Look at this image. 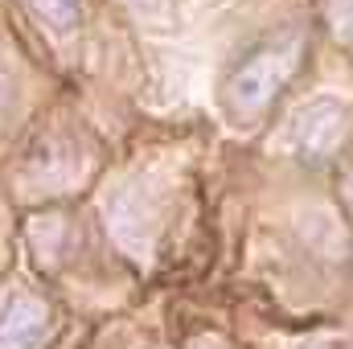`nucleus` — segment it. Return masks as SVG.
<instances>
[{"instance_id": "1", "label": "nucleus", "mask_w": 353, "mask_h": 349, "mask_svg": "<svg viewBox=\"0 0 353 349\" xmlns=\"http://www.w3.org/2000/svg\"><path fill=\"white\" fill-rule=\"evenodd\" d=\"M296 62H300V46L296 41L267 46L259 54H251L234 70V79H230V107L239 115H259L267 103H271V94L292 79Z\"/></svg>"}, {"instance_id": "2", "label": "nucleus", "mask_w": 353, "mask_h": 349, "mask_svg": "<svg viewBox=\"0 0 353 349\" xmlns=\"http://www.w3.org/2000/svg\"><path fill=\"white\" fill-rule=\"evenodd\" d=\"M345 128H350V111L337 99H312L292 119V148L304 161H325L345 140Z\"/></svg>"}, {"instance_id": "3", "label": "nucleus", "mask_w": 353, "mask_h": 349, "mask_svg": "<svg viewBox=\"0 0 353 349\" xmlns=\"http://www.w3.org/2000/svg\"><path fill=\"white\" fill-rule=\"evenodd\" d=\"M50 333V312L33 296H12L0 312V349H41Z\"/></svg>"}, {"instance_id": "4", "label": "nucleus", "mask_w": 353, "mask_h": 349, "mask_svg": "<svg viewBox=\"0 0 353 349\" xmlns=\"http://www.w3.org/2000/svg\"><path fill=\"white\" fill-rule=\"evenodd\" d=\"M29 4H33V12H37L50 29H58V33L74 29V21H79V0H29Z\"/></svg>"}, {"instance_id": "5", "label": "nucleus", "mask_w": 353, "mask_h": 349, "mask_svg": "<svg viewBox=\"0 0 353 349\" xmlns=\"http://www.w3.org/2000/svg\"><path fill=\"white\" fill-rule=\"evenodd\" d=\"M8 103V74H4V62H0V107Z\"/></svg>"}]
</instances>
